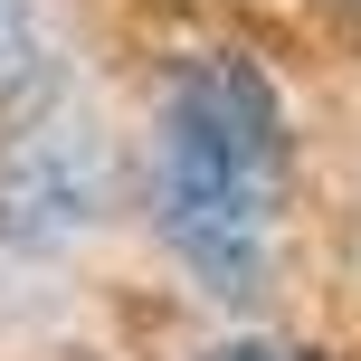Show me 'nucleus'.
<instances>
[{"mask_svg": "<svg viewBox=\"0 0 361 361\" xmlns=\"http://www.w3.org/2000/svg\"><path fill=\"white\" fill-rule=\"evenodd\" d=\"M276 190H286V95L257 57L200 48L162 86V143H152V219L171 257L209 295L267 286Z\"/></svg>", "mask_w": 361, "mask_h": 361, "instance_id": "1", "label": "nucleus"}, {"mask_svg": "<svg viewBox=\"0 0 361 361\" xmlns=\"http://www.w3.org/2000/svg\"><path fill=\"white\" fill-rule=\"evenodd\" d=\"M86 219H95V152L86 143H19L0 162V238L57 247Z\"/></svg>", "mask_w": 361, "mask_h": 361, "instance_id": "2", "label": "nucleus"}, {"mask_svg": "<svg viewBox=\"0 0 361 361\" xmlns=\"http://www.w3.org/2000/svg\"><path fill=\"white\" fill-rule=\"evenodd\" d=\"M38 86H48V48H38V19H29V0H0V114H19Z\"/></svg>", "mask_w": 361, "mask_h": 361, "instance_id": "3", "label": "nucleus"}, {"mask_svg": "<svg viewBox=\"0 0 361 361\" xmlns=\"http://www.w3.org/2000/svg\"><path fill=\"white\" fill-rule=\"evenodd\" d=\"M200 361H324V352H305V343H276V333H228V343H209Z\"/></svg>", "mask_w": 361, "mask_h": 361, "instance_id": "4", "label": "nucleus"}]
</instances>
